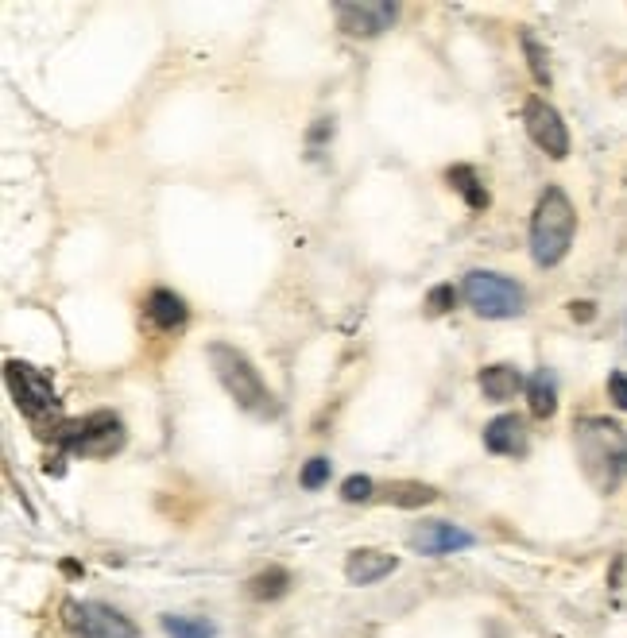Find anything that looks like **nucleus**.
I'll list each match as a JSON object with an SVG mask.
<instances>
[{
  "label": "nucleus",
  "instance_id": "obj_1",
  "mask_svg": "<svg viewBox=\"0 0 627 638\" xmlns=\"http://www.w3.org/2000/svg\"><path fill=\"white\" fill-rule=\"evenodd\" d=\"M573 445L585 480L597 492H616L627 480V430L612 418H581L573 426Z\"/></svg>",
  "mask_w": 627,
  "mask_h": 638
},
{
  "label": "nucleus",
  "instance_id": "obj_2",
  "mask_svg": "<svg viewBox=\"0 0 627 638\" xmlns=\"http://www.w3.org/2000/svg\"><path fill=\"white\" fill-rule=\"evenodd\" d=\"M577 232V213L562 186H546L538 194L535 217H531V256L538 267H558L566 260L569 244Z\"/></svg>",
  "mask_w": 627,
  "mask_h": 638
},
{
  "label": "nucleus",
  "instance_id": "obj_3",
  "mask_svg": "<svg viewBox=\"0 0 627 638\" xmlns=\"http://www.w3.org/2000/svg\"><path fill=\"white\" fill-rule=\"evenodd\" d=\"M209 356V368H213V376L221 379V387L233 395V403L240 410H248V414H260V418H268L275 414L279 406H275V395L268 391V383L260 379V372L252 368V360L240 352V348L225 345V341H213L206 348Z\"/></svg>",
  "mask_w": 627,
  "mask_h": 638
},
{
  "label": "nucleus",
  "instance_id": "obj_4",
  "mask_svg": "<svg viewBox=\"0 0 627 638\" xmlns=\"http://www.w3.org/2000/svg\"><path fill=\"white\" fill-rule=\"evenodd\" d=\"M124 441H128L124 422L113 410H93L86 418L62 422L55 430L59 453H70V457H113L124 449Z\"/></svg>",
  "mask_w": 627,
  "mask_h": 638
},
{
  "label": "nucleus",
  "instance_id": "obj_5",
  "mask_svg": "<svg viewBox=\"0 0 627 638\" xmlns=\"http://www.w3.org/2000/svg\"><path fill=\"white\" fill-rule=\"evenodd\" d=\"M461 294L465 302L477 310L480 318H492V321H504V318H519L523 306H527V294L523 287L500 275V271H469L465 283H461Z\"/></svg>",
  "mask_w": 627,
  "mask_h": 638
},
{
  "label": "nucleus",
  "instance_id": "obj_6",
  "mask_svg": "<svg viewBox=\"0 0 627 638\" xmlns=\"http://www.w3.org/2000/svg\"><path fill=\"white\" fill-rule=\"evenodd\" d=\"M62 619L74 638H140V627L128 615L97 600H70L62 608Z\"/></svg>",
  "mask_w": 627,
  "mask_h": 638
},
{
  "label": "nucleus",
  "instance_id": "obj_7",
  "mask_svg": "<svg viewBox=\"0 0 627 638\" xmlns=\"http://www.w3.org/2000/svg\"><path fill=\"white\" fill-rule=\"evenodd\" d=\"M4 379H8V391H12L16 406L28 414L31 422L59 410V395H55V383H51L47 372L31 368L24 360H8L4 364Z\"/></svg>",
  "mask_w": 627,
  "mask_h": 638
},
{
  "label": "nucleus",
  "instance_id": "obj_8",
  "mask_svg": "<svg viewBox=\"0 0 627 638\" xmlns=\"http://www.w3.org/2000/svg\"><path fill=\"white\" fill-rule=\"evenodd\" d=\"M523 124H527V136H531L550 159H566L569 155V128L554 105H546L542 97H531V101L523 105Z\"/></svg>",
  "mask_w": 627,
  "mask_h": 638
},
{
  "label": "nucleus",
  "instance_id": "obj_9",
  "mask_svg": "<svg viewBox=\"0 0 627 638\" xmlns=\"http://www.w3.org/2000/svg\"><path fill=\"white\" fill-rule=\"evenodd\" d=\"M333 12H337V24H341L345 35L372 39V35H384L395 24L399 4H391V0H345Z\"/></svg>",
  "mask_w": 627,
  "mask_h": 638
},
{
  "label": "nucleus",
  "instance_id": "obj_10",
  "mask_svg": "<svg viewBox=\"0 0 627 638\" xmlns=\"http://www.w3.org/2000/svg\"><path fill=\"white\" fill-rule=\"evenodd\" d=\"M477 538L469 534V530H461L457 522H446V519H430V522H418L415 530H411V546L418 553H426V557H446V553H461L469 550Z\"/></svg>",
  "mask_w": 627,
  "mask_h": 638
},
{
  "label": "nucleus",
  "instance_id": "obj_11",
  "mask_svg": "<svg viewBox=\"0 0 627 638\" xmlns=\"http://www.w3.org/2000/svg\"><path fill=\"white\" fill-rule=\"evenodd\" d=\"M484 449L496 457H527L531 437H527V422L519 414H500L484 426Z\"/></svg>",
  "mask_w": 627,
  "mask_h": 638
},
{
  "label": "nucleus",
  "instance_id": "obj_12",
  "mask_svg": "<svg viewBox=\"0 0 627 638\" xmlns=\"http://www.w3.org/2000/svg\"><path fill=\"white\" fill-rule=\"evenodd\" d=\"M477 383H480V395H484L488 403H508L519 391H527V379H523V372H519L515 364H488V368H480Z\"/></svg>",
  "mask_w": 627,
  "mask_h": 638
},
{
  "label": "nucleus",
  "instance_id": "obj_13",
  "mask_svg": "<svg viewBox=\"0 0 627 638\" xmlns=\"http://www.w3.org/2000/svg\"><path fill=\"white\" fill-rule=\"evenodd\" d=\"M144 314H148L151 325H155V329H163V333H175V329H182L186 318H190L186 302H182L175 290H167V287L151 290L148 302H144Z\"/></svg>",
  "mask_w": 627,
  "mask_h": 638
},
{
  "label": "nucleus",
  "instance_id": "obj_14",
  "mask_svg": "<svg viewBox=\"0 0 627 638\" xmlns=\"http://www.w3.org/2000/svg\"><path fill=\"white\" fill-rule=\"evenodd\" d=\"M395 569H399V557L384 550H353L345 561V577L353 584H376V580L391 577Z\"/></svg>",
  "mask_w": 627,
  "mask_h": 638
},
{
  "label": "nucleus",
  "instance_id": "obj_15",
  "mask_svg": "<svg viewBox=\"0 0 627 638\" xmlns=\"http://www.w3.org/2000/svg\"><path fill=\"white\" fill-rule=\"evenodd\" d=\"M527 403H531L535 418H554V410H558V379H554L550 368H538L535 376L527 379Z\"/></svg>",
  "mask_w": 627,
  "mask_h": 638
},
{
  "label": "nucleus",
  "instance_id": "obj_16",
  "mask_svg": "<svg viewBox=\"0 0 627 638\" xmlns=\"http://www.w3.org/2000/svg\"><path fill=\"white\" fill-rule=\"evenodd\" d=\"M446 182L465 198L469 209H488V190H484V182H480V174L469 167V163H457V167H449L446 171Z\"/></svg>",
  "mask_w": 627,
  "mask_h": 638
},
{
  "label": "nucleus",
  "instance_id": "obj_17",
  "mask_svg": "<svg viewBox=\"0 0 627 638\" xmlns=\"http://www.w3.org/2000/svg\"><path fill=\"white\" fill-rule=\"evenodd\" d=\"M287 592H291V573L279 569V565H271V569H264V573H256V577L248 580V596L260 600V604L283 600Z\"/></svg>",
  "mask_w": 627,
  "mask_h": 638
},
{
  "label": "nucleus",
  "instance_id": "obj_18",
  "mask_svg": "<svg viewBox=\"0 0 627 638\" xmlns=\"http://www.w3.org/2000/svg\"><path fill=\"white\" fill-rule=\"evenodd\" d=\"M163 631L171 638H213L217 627L198 615H163Z\"/></svg>",
  "mask_w": 627,
  "mask_h": 638
},
{
  "label": "nucleus",
  "instance_id": "obj_19",
  "mask_svg": "<svg viewBox=\"0 0 627 638\" xmlns=\"http://www.w3.org/2000/svg\"><path fill=\"white\" fill-rule=\"evenodd\" d=\"M434 499H438V492L426 484H391L388 488V503H395V507H422Z\"/></svg>",
  "mask_w": 627,
  "mask_h": 638
},
{
  "label": "nucleus",
  "instance_id": "obj_20",
  "mask_svg": "<svg viewBox=\"0 0 627 638\" xmlns=\"http://www.w3.org/2000/svg\"><path fill=\"white\" fill-rule=\"evenodd\" d=\"M519 43H523V51H527V62H531V74H535L538 86H550V66H546V47L538 43L531 31H523L519 35Z\"/></svg>",
  "mask_w": 627,
  "mask_h": 638
},
{
  "label": "nucleus",
  "instance_id": "obj_21",
  "mask_svg": "<svg viewBox=\"0 0 627 638\" xmlns=\"http://www.w3.org/2000/svg\"><path fill=\"white\" fill-rule=\"evenodd\" d=\"M329 472H333V461H329V457H310V461L302 464L299 484L306 488V492H318V488L329 480Z\"/></svg>",
  "mask_w": 627,
  "mask_h": 638
},
{
  "label": "nucleus",
  "instance_id": "obj_22",
  "mask_svg": "<svg viewBox=\"0 0 627 638\" xmlns=\"http://www.w3.org/2000/svg\"><path fill=\"white\" fill-rule=\"evenodd\" d=\"M453 302H457L453 283H438V287L426 294V314H430V318H442V314L453 310Z\"/></svg>",
  "mask_w": 627,
  "mask_h": 638
},
{
  "label": "nucleus",
  "instance_id": "obj_23",
  "mask_svg": "<svg viewBox=\"0 0 627 638\" xmlns=\"http://www.w3.org/2000/svg\"><path fill=\"white\" fill-rule=\"evenodd\" d=\"M372 488H376V484H372L368 476H349V480L341 484V499H345V503H364V499H372Z\"/></svg>",
  "mask_w": 627,
  "mask_h": 638
},
{
  "label": "nucleus",
  "instance_id": "obj_24",
  "mask_svg": "<svg viewBox=\"0 0 627 638\" xmlns=\"http://www.w3.org/2000/svg\"><path fill=\"white\" fill-rule=\"evenodd\" d=\"M326 136H333V120H329V116H322V120L314 124V132H310V159H318V155H322L318 147H322V140H326Z\"/></svg>",
  "mask_w": 627,
  "mask_h": 638
},
{
  "label": "nucleus",
  "instance_id": "obj_25",
  "mask_svg": "<svg viewBox=\"0 0 627 638\" xmlns=\"http://www.w3.org/2000/svg\"><path fill=\"white\" fill-rule=\"evenodd\" d=\"M608 395H612V403L620 406V410H627V376L624 372H612V376H608Z\"/></svg>",
  "mask_w": 627,
  "mask_h": 638
},
{
  "label": "nucleus",
  "instance_id": "obj_26",
  "mask_svg": "<svg viewBox=\"0 0 627 638\" xmlns=\"http://www.w3.org/2000/svg\"><path fill=\"white\" fill-rule=\"evenodd\" d=\"M569 314H573L577 321H593L597 310H593V302H569Z\"/></svg>",
  "mask_w": 627,
  "mask_h": 638
}]
</instances>
